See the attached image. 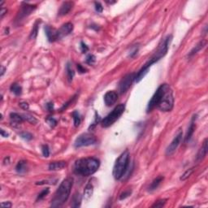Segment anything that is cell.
Instances as JSON below:
<instances>
[{
    "instance_id": "6da1fadb",
    "label": "cell",
    "mask_w": 208,
    "mask_h": 208,
    "mask_svg": "<svg viewBox=\"0 0 208 208\" xmlns=\"http://www.w3.org/2000/svg\"><path fill=\"white\" fill-rule=\"evenodd\" d=\"M174 106L173 91L168 84H162L156 90L147 105L146 111L151 112L155 108L162 111H170Z\"/></svg>"
},
{
    "instance_id": "7a4b0ae2",
    "label": "cell",
    "mask_w": 208,
    "mask_h": 208,
    "mask_svg": "<svg viewBox=\"0 0 208 208\" xmlns=\"http://www.w3.org/2000/svg\"><path fill=\"white\" fill-rule=\"evenodd\" d=\"M172 35L168 36L167 38H164V40L161 43V44L159 46L158 50H156L155 53L154 54V55L150 59V60L148 61L147 63H145V65L143 66L142 68H141L140 71L136 74L135 80L137 82H139L145 76V74L148 73V71L150 69L152 64L155 63L156 62H158L160 59L165 56L168 50V47H169V44L170 42L172 41Z\"/></svg>"
},
{
    "instance_id": "3957f363",
    "label": "cell",
    "mask_w": 208,
    "mask_h": 208,
    "mask_svg": "<svg viewBox=\"0 0 208 208\" xmlns=\"http://www.w3.org/2000/svg\"><path fill=\"white\" fill-rule=\"evenodd\" d=\"M100 161L94 157L79 159L74 164V172L81 176H89L98 171Z\"/></svg>"
},
{
    "instance_id": "277c9868",
    "label": "cell",
    "mask_w": 208,
    "mask_h": 208,
    "mask_svg": "<svg viewBox=\"0 0 208 208\" xmlns=\"http://www.w3.org/2000/svg\"><path fill=\"white\" fill-rule=\"evenodd\" d=\"M73 178L68 177L61 182L60 186L55 193V195L51 200L50 206L53 207H59L63 206L68 201L71 193V189L73 187Z\"/></svg>"
},
{
    "instance_id": "5b68a950",
    "label": "cell",
    "mask_w": 208,
    "mask_h": 208,
    "mask_svg": "<svg viewBox=\"0 0 208 208\" xmlns=\"http://www.w3.org/2000/svg\"><path fill=\"white\" fill-rule=\"evenodd\" d=\"M129 166V152L125 151L119 156L113 168V176L115 180H121L125 175Z\"/></svg>"
},
{
    "instance_id": "8992f818",
    "label": "cell",
    "mask_w": 208,
    "mask_h": 208,
    "mask_svg": "<svg viewBox=\"0 0 208 208\" xmlns=\"http://www.w3.org/2000/svg\"><path fill=\"white\" fill-rule=\"evenodd\" d=\"M125 110V105L124 104H119L117 107H115L112 110L111 112H110L107 116H106L103 121H101V124L103 128H108L115 123V121L119 120V118L123 115Z\"/></svg>"
},
{
    "instance_id": "52a82bcc",
    "label": "cell",
    "mask_w": 208,
    "mask_h": 208,
    "mask_svg": "<svg viewBox=\"0 0 208 208\" xmlns=\"http://www.w3.org/2000/svg\"><path fill=\"white\" fill-rule=\"evenodd\" d=\"M97 138L91 133H83L78 137L75 141L74 145L76 148L82 147V146H89L96 144Z\"/></svg>"
},
{
    "instance_id": "ba28073f",
    "label": "cell",
    "mask_w": 208,
    "mask_h": 208,
    "mask_svg": "<svg viewBox=\"0 0 208 208\" xmlns=\"http://www.w3.org/2000/svg\"><path fill=\"white\" fill-rule=\"evenodd\" d=\"M136 74L135 73H129L124 76L122 80L119 83V91L121 94H124L126 91L130 88V86L133 84V80H135Z\"/></svg>"
},
{
    "instance_id": "9c48e42d",
    "label": "cell",
    "mask_w": 208,
    "mask_h": 208,
    "mask_svg": "<svg viewBox=\"0 0 208 208\" xmlns=\"http://www.w3.org/2000/svg\"><path fill=\"white\" fill-rule=\"evenodd\" d=\"M183 140V132L181 129L178 131L177 134L175 136V138H173V140L172 141V142L170 143V145H168L167 150H166V155H172V154H174L178 146L181 145V142Z\"/></svg>"
},
{
    "instance_id": "30bf717a",
    "label": "cell",
    "mask_w": 208,
    "mask_h": 208,
    "mask_svg": "<svg viewBox=\"0 0 208 208\" xmlns=\"http://www.w3.org/2000/svg\"><path fill=\"white\" fill-rule=\"evenodd\" d=\"M36 9L35 5H30L29 3H24L21 6V8H20V12L18 13L17 17H16V20L18 21H20L23 19H25V17H27L29 15H30L31 13L33 12V11Z\"/></svg>"
},
{
    "instance_id": "8fae6325",
    "label": "cell",
    "mask_w": 208,
    "mask_h": 208,
    "mask_svg": "<svg viewBox=\"0 0 208 208\" xmlns=\"http://www.w3.org/2000/svg\"><path fill=\"white\" fill-rule=\"evenodd\" d=\"M73 30V25L72 23L68 22L61 26L60 29H57L58 32V40H60L63 37L70 34Z\"/></svg>"
},
{
    "instance_id": "7c38bea8",
    "label": "cell",
    "mask_w": 208,
    "mask_h": 208,
    "mask_svg": "<svg viewBox=\"0 0 208 208\" xmlns=\"http://www.w3.org/2000/svg\"><path fill=\"white\" fill-rule=\"evenodd\" d=\"M118 99V94L114 90L108 91L104 95V103L107 107H111L115 104Z\"/></svg>"
},
{
    "instance_id": "4fadbf2b",
    "label": "cell",
    "mask_w": 208,
    "mask_h": 208,
    "mask_svg": "<svg viewBox=\"0 0 208 208\" xmlns=\"http://www.w3.org/2000/svg\"><path fill=\"white\" fill-rule=\"evenodd\" d=\"M46 35L47 37L48 41L50 43H53L55 41H58V32L57 29L54 28H51L49 25H46L45 27Z\"/></svg>"
},
{
    "instance_id": "5bb4252c",
    "label": "cell",
    "mask_w": 208,
    "mask_h": 208,
    "mask_svg": "<svg viewBox=\"0 0 208 208\" xmlns=\"http://www.w3.org/2000/svg\"><path fill=\"white\" fill-rule=\"evenodd\" d=\"M207 154V138H206L205 140L203 141L202 147L199 149L197 156H196V162H200V161L203 160L204 158L206 156Z\"/></svg>"
},
{
    "instance_id": "9a60e30c",
    "label": "cell",
    "mask_w": 208,
    "mask_h": 208,
    "mask_svg": "<svg viewBox=\"0 0 208 208\" xmlns=\"http://www.w3.org/2000/svg\"><path fill=\"white\" fill-rule=\"evenodd\" d=\"M196 117H197V115H194V116L192 118V120H191L190 124H189V126L188 130H187L186 135V137H185V142L186 143L189 142V140H190L191 138H192V136H193V133H194V131H195Z\"/></svg>"
},
{
    "instance_id": "2e32d148",
    "label": "cell",
    "mask_w": 208,
    "mask_h": 208,
    "mask_svg": "<svg viewBox=\"0 0 208 208\" xmlns=\"http://www.w3.org/2000/svg\"><path fill=\"white\" fill-rule=\"evenodd\" d=\"M74 3L70 2V1H67V2H63L62 5L60 6V11H59V15H67L73 8Z\"/></svg>"
},
{
    "instance_id": "e0dca14e",
    "label": "cell",
    "mask_w": 208,
    "mask_h": 208,
    "mask_svg": "<svg viewBox=\"0 0 208 208\" xmlns=\"http://www.w3.org/2000/svg\"><path fill=\"white\" fill-rule=\"evenodd\" d=\"M67 163L65 161H57V162H52L49 164V170L50 171H59L62 170L66 168Z\"/></svg>"
},
{
    "instance_id": "ac0fdd59",
    "label": "cell",
    "mask_w": 208,
    "mask_h": 208,
    "mask_svg": "<svg viewBox=\"0 0 208 208\" xmlns=\"http://www.w3.org/2000/svg\"><path fill=\"white\" fill-rule=\"evenodd\" d=\"M206 44V42L205 40H203L201 41V42H199V43L197 44V45L194 46V47L192 49V50H190V52L188 54V57L190 58V57H193V55H196L197 53L199 52L202 49H203V48L205 47Z\"/></svg>"
},
{
    "instance_id": "d6986e66",
    "label": "cell",
    "mask_w": 208,
    "mask_h": 208,
    "mask_svg": "<svg viewBox=\"0 0 208 208\" xmlns=\"http://www.w3.org/2000/svg\"><path fill=\"white\" fill-rule=\"evenodd\" d=\"M11 123L15 125V124H20L21 122L25 121L22 116V114H18V113L12 112L10 114Z\"/></svg>"
},
{
    "instance_id": "ffe728a7",
    "label": "cell",
    "mask_w": 208,
    "mask_h": 208,
    "mask_svg": "<svg viewBox=\"0 0 208 208\" xmlns=\"http://www.w3.org/2000/svg\"><path fill=\"white\" fill-rule=\"evenodd\" d=\"M163 181V176H158V177H156L155 179L152 181V183L151 184V186H150V187H149V190L150 191L155 190L156 189L158 188L159 186V185L162 183V181Z\"/></svg>"
},
{
    "instance_id": "44dd1931",
    "label": "cell",
    "mask_w": 208,
    "mask_h": 208,
    "mask_svg": "<svg viewBox=\"0 0 208 208\" xmlns=\"http://www.w3.org/2000/svg\"><path fill=\"white\" fill-rule=\"evenodd\" d=\"M15 170L19 173H24L27 170V162L24 160H20L18 162L17 165L15 167Z\"/></svg>"
},
{
    "instance_id": "7402d4cb",
    "label": "cell",
    "mask_w": 208,
    "mask_h": 208,
    "mask_svg": "<svg viewBox=\"0 0 208 208\" xmlns=\"http://www.w3.org/2000/svg\"><path fill=\"white\" fill-rule=\"evenodd\" d=\"M81 203V196L79 193H76L72 199V206L73 207H79Z\"/></svg>"
},
{
    "instance_id": "603a6c76",
    "label": "cell",
    "mask_w": 208,
    "mask_h": 208,
    "mask_svg": "<svg viewBox=\"0 0 208 208\" xmlns=\"http://www.w3.org/2000/svg\"><path fill=\"white\" fill-rule=\"evenodd\" d=\"M94 186L91 183H89L87 186H85V190H84V198L85 199H89L93 194Z\"/></svg>"
},
{
    "instance_id": "cb8c5ba5",
    "label": "cell",
    "mask_w": 208,
    "mask_h": 208,
    "mask_svg": "<svg viewBox=\"0 0 208 208\" xmlns=\"http://www.w3.org/2000/svg\"><path fill=\"white\" fill-rule=\"evenodd\" d=\"M10 90L12 91L15 95H20L21 93H22V87H21L19 84L14 83V84H12V85H11Z\"/></svg>"
},
{
    "instance_id": "d4e9b609",
    "label": "cell",
    "mask_w": 208,
    "mask_h": 208,
    "mask_svg": "<svg viewBox=\"0 0 208 208\" xmlns=\"http://www.w3.org/2000/svg\"><path fill=\"white\" fill-rule=\"evenodd\" d=\"M66 71H67V76H68V81L71 82L72 80H73L74 78V76H75V72L72 68V66L69 63H67V66H66Z\"/></svg>"
},
{
    "instance_id": "484cf974",
    "label": "cell",
    "mask_w": 208,
    "mask_h": 208,
    "mask_svg": "<svg viewBox=\"0 0 208 208\" xmlns=\"http://www.w3.org/2000/svg\"><path fill=\"white\" fill-rule=\"evenodd\" d=\"M72 116H73L74 126H75V127H78V126L80 125V121H81L80 113L78 112V111H74L72 113Z\"/></svg>"
},
{
    "instance_id": "4316f807",
    "label": "cell",
    "mask_w": 208,
    "mask_h": 208,
    "mask_svg": "<svg viewBox=\"0 0 208 208\" xmlns=\"http://www.w3.org/2000/svg\"><path fill=\"white\" fill-rule=\"evenodd\" d=\"M39 22H40L39 20L36 21V23L34 24V25H33V29L31 31L30 35H29V38H30V39H35V38H37L38 33V27H39Z\"/></svg>"
},
{
    "instance_id": "83f0119b",
    "label": "cell",
    "mask_w": 208,
    "mask_h": 208,
    "mask_svg": "<svg viewBox=\"0 0 208 208\" xmlns=\"http://www.w3.org/2000/svg\"><path fill=\"white\" fill-rule=\"evenodd\" d=\"M193 171H194V168H189V169H188V170H186V172L183 173V175L181 176L180 180H181V181H182L187 180V179H188V178L190 176L191 174L193 172Z\"/></svg>"
},
{
    "instance_id": "f1b7e54d",
    "label": "cell",
    "mask_w": 208,
    "mask_h": 208,
    "mask_svg": "<svg viewBox=\"0 0 208 208\" xmlns=\"http://www.w3.org/2000/svg\"><path fill=\"white\" fill-rule=\"evenodd\" d=\"M22 116H23V118H24V120H25V121L29 122V123L32 124H37V122H38V121L36 120L35 118L30 115H28V114H22Z\"/></svg>"
},
{
    "instance_id": "f546056e",
    "label": "cell",
    "mask_w": 208,
    "mask_h": 208,
    "mask_svg": "<svg viewBox=\"0 0 208 208\" xmlns=\"http://www.w3.org/2000/svg\"><path fill=\"white\" fill-rule=\"evenodd\" d=\"M95 61H96V57L94 55H92V54H90V55H88L87 56H86L85 62H86V63H88V64H90V65H93L94 63H95Z\"/></svg>"
},
{
    "instance_id": "4dcf8cb0",
    "label": "cell",
    "mask_w": 208,
    "mask_h": 208,
    "mask_svg": "<svg viewBox=\"0 0 208 208\" xmlns=\"http://www.w3.org/2000/svg\"><path fill=\"white\" fill-rule=\"evenodd\" d=\"M20 136L23 139H25L26 141H30L33 139V135L29 133V132H23V133H20Z\"/></svg>"
},
{
    "instance_id": "1f68e13d",
    "label": "cell",
    "mask_w": 208,
    "mask_h": 208,
    "mask_svg": "<svg viewBox=\"0 0 208 208\" xmlns=\"http://www.w3.org/2000/svg\"><path fill=\"white\" fill-rule=\"evenodd\" d=\"M49 192H50V189L48 188L45 189H43L42 192H41L39 194H38V198H37V200H42V199H43V198H45L46 196L48 195V193H49Z\"/></svg>"
},
{
    "instance_id": "d6a6232c",
    "label": "cell",
    "mask_w": 208,
    "mask_h": 208,
    "mask_svg": "<svg viewBox=\"0 0 208 208\" xmlns=\"http://www.w3.org/2000/svg\"><path fill=\"white\" fill-rule=\"evenodd\" d=\"M46 121L47 122L48 124L50 126V127H55L56 124H57V121L55 120V118L54 117H51V116H50V117L46 118Z\"/></svg>"
},
{
    "instance_id": "836d02e7",
    "label": "cell",
    "mask_w": 208,
    "mask_h": 208,
    "mask_svg": "<svg viewBox=\"0 0 208 208\" xmlns=\"http://www.w3.org/2000/svg\"><path fill=\"white\" fill-rule=\"evenodd\" d=\"M42 151H43V155L44 157H46V158L49 157V155H50V150H49V147H48L47 145H43Z\"/></svg>"
},
{
    "instance_id": "e575fe53",
    "label": "cell",
    "mask_w": 208,
    "mask_h": 208,
    "mask_svg": "<svg viewBox=\"0 0 208 208\" xmlns=\"http://www.w3.org/2000/svg\"><path fill=\"white\" fill-rule=\"evenodd\" d=\"M166 199H161V200L157 201L155 204L152 205V207H163V206L166 204Z\"/></svg>"
},
{
    "instance_id": "d590c367",
    "label": "cell",
    "mask_w": 208,
    "mask_h": 208,
    "mask_svg": "<svg viewBox=\"0 0 208 208\" xmlns=\"http://www.w3.org/2000/svg\"><path fill=\"white\" fill-rule=\"evenodd\" d=\"M138 50H139V46H133V47L131 48L130 52H129V57H134L138 54Z\"/></svg>"
},
{
    "instance_id": "8d00e7d4",
    "label": "cell",
    "mask_w": 208,
    "mask_h": 208,
    "mask_svg": "<svg viewBox=\"0 0 208 208\" xmlns=\"http://www.w3.org/2000/svg\"><path fill=\"white\" fill-rule=\"evenodd\" d=\"M131 193H132V191L131 190L124 191V192H123V193L120 195V200H124V199L128 198V197L131 195Z\"/></svg>"
},
{
    "instance_id": "74e56055",
    "label": "cell",
    "mask_w": 208,
    "mask_h": 208,
    "mask_svg": "<svg viewBox=\"0 0 208 208\" xmlns=\"http://www.w3.org/2000/svg\"><path fill=\"white\" fill-rule=\"evenodd\" d=\"M94 6H95V10L97 11L98 12L101 13L103 11V5H102L99 2H95V3H94Z\"/></svg>"
},
{
    "instance_id": "f35d334b",
    "label": "cell",
    "mask_w": 208,
    "mask_h": 208,
    "mask_svg": "<svg viewBox=\"0 0 208 208\" xmlns=\"http://www.w3.org/2000/svg\"><path fill=\"white\" fill-rule=\"evenodd\" d=\"M80 50H81V52L82 53H86L89 50V47H88V46L85 44V43H84L83 42H81L80 43Z\"/></svg>"
},
{
    "instance_id": "ab89813d",
    "label": "cell",
    "mask_w": 208,
    "mask_h": 208,
    "mask_svg": "<svg viewBox=\"0 0 208 208\" xmlns=\"http://www.w3.org/2000/svg\"><path fill=\"white\" fill-rule=\"evenodd\" d=\"M20 107L22 109H24V110H28L29 108V104H28V103H26V102H21V103H20Z\"/></svg>"
},
{
    "instance_id": "60d3db41",
    "label": "cell",
    "mask_w": 208,
    "mask_h": 208,
    "mask_svg": "<svg viewBox=\"0 0 208 208\" xmlns=\"http://www.w3.org/2000/svg\"><path fill=\"white\" fill-rule=\"evenodd\" d=\"M77 68L78 72H79L80 73H85L87 72V70H86V69H85V68L81 65V64H77Z\"/></svg>"
},
{
    "instance_id": "b9f144b4",
    "label": "cell",
    "mask_w": 208,
    "mask_h": 208,
    "mask_svg": "<svg viewBox=\"0 0 208 208\" xmlns=\"http://www.w3.org/2000/svg\"><path fill=\"white\" fill-rule=\"evenodd\" d=\"M46 108L49 111H52L54 110V103H51V102L46 103Z\"/></svg>"
},
{
    "instance_id": "7bdbcfd3",
    "label": "cell",
    "mask_w": 208,
    "mask_h": 208,
    "mask_svg": "<svg viewBox=\"0 0 208 208\" xmlns=\"http://www.w3.org/2000/svg\"><path fill=\"white\" fill-rule=\"evenodd\" d=\"M1 206L3 207H12V204L10 203V202H5V203H1Z\"/></svg>"
},
{
    "instance_id": "ee69618b",
    "label": "cell",
    "mask_w": 208,
    "mask_h": 208,
    "mask_svg": "<svg viewBox=\"0 0 208 208\" xmlns=\"http://www.w3.org/2000/svg\"><path fill=\"white\" fill-rule=\"evenodd\" d=\"M6 13H7V9H6V8H2V9H1V12H0L1 18H3V16H4V15H5Z\"/></svg>"
},
{
    "instance_id": "f6af8a7d",
    "label": "cell",
    "mask_w": 208,
    "mask_h": 208,
    "mask_svg": "<svg viewBox=\"0 0 208 208\" xmlns=\"http://www.w3.org/2000/svg\"><path fill=\"white\" fill-rule=\"evenodd\" d=\"M1 134H2V137H4V138H7L8 136V133L5 132L3 129H1Z\"/></svg>"
},
{
    "instance_id": "bcb514c9",
    "label": "cell",
    "mask_w": 208,
    "mask_h": 208,
    "mask_svg": "<svg viewBox=\"0 0 208 208\" xmlns=\"http://www.w3.org/2000/svg\"><path fill=\"white\" fill-rule=\"evenodd\" d=\"M1 68H2V72H1V77H3V74H4V72H5V68H4L3 66H2Z\"/></svg>"
}]
</instances>
